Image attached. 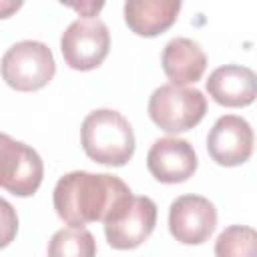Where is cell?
Wrapping results in <instances>:
<instances>
[{
	"mask_svg": "<svg viewBox=\"0 0 257 257\" xmlns=\"http://www.w3.org/2000/svg\"><path fill=\"white\" fill-rule=\"evenodd\" d=\"M48 257H96V241L84 227L60 229L48 241Z\"/></svg>",
	"mask_w": 257,
	"mask_h": 257,
	"instance_id": "5bb4252c",
	"label": "cell"
},
{
	"mask_svg": "<svg viewBox=\"0 0 257 257\" xmlns=\"http://www.w3.org/2000/svg\"><path fill=\"white\" fill-rule=\"evenodd\" d=\"M44 177L40 155L26 143L0 133V187L16 197H30Z\"/></svg>",
	"mask_w": 257,
	"mask_h": 257,
	"instance_id": "5b68a950",
	"label": "cell"
},
{
	"mask_svg": "<svg viewBox=\"0 0 257 257\" xmlns=\"http://www.w3.org/2000/svg\"><path fill=\"white\" fill-rule=\"evenodd\" d=\"M207 92L221 106H229V108L247 106L257 96V76L247 66L225 64L209 74Z\"/></svg>",
	"mask_w": 257,
	"mask_h": 257,
	"instance_id": "8fae6325",
	"label": "cell"
},
{
	"mask_svg": "<svg viewBox=\"0 0 257 257\" xmlns=\"http://www.w3.org/2000/svg\"><path fill=\"white\" fill-rule=\"evenodd\" d=\"M207 151L221 167H237L249 161L253 153V128L235 114L221 116L207 137Z\"/></svg>",
	"mask_w": 257,
	"mask_h": 257,
	"instance_id": "ba28073f",
	"label": "cell"
},
{
	"mask_svg": "<svg viewBox=\"0 0 257 257\" xmlns=\"http://www.w3.org/2000/svg\"><path fill=\"white\" fill-rule=\"evenodd\" d=\"M157 225V205L149 197H133L124 211L104 223V235L112 249H135L143 245Z\"/></svg>",
	"mask_w": 257,
	"mask_h": 257,
	"instance_id": "9c48e42d",
	"label": "cell"
},
{
	"mask_svg": "<svg viewBox=\"0 0 257 257\" xmlns=\"http://www.w3.org/2000/svg\"><path fill=\"white\" fill-rule=\"evenodd\" d=\"M215 257H257V233L247 225H231L215 241Z\"/></svg>",
	"mask_w": 257,
	"mask_h": 257,
	"instance_id": "9a60e30c",
	"label": "cell"
},
{
	"mask_svg": "<svg viewBox=\"0 0 257 257\" xmlns=\"http://www.w3.org/2000/svg\"><path fill=\"white\" fill-rule=\"evenodd\" d=\"M0 72L10 88L30 92L46 86L52 80L56 62L44 42L20 40L4 52L0 60Z\"/></svg>",
	"mask_w": 257,
	"mask_h": 257,
	"instance_id": "3957f363",
	"label": "cell"
},
{
	"mask_svg": "<svg viewBox=\"0 0 257 257\" xmlns=\"http://www.w3.org/2000/svg\"><path fill=\"white\" fill-rule=\"evenodd\" d=\"M179 10V0H131L124 2V22L135 34L153 38L175 24Z\"/></svg>",
	"mask_w": 257,
	"mask_h": 257,
	"instance_id": "4fadbf2b",
	"label": "cell"
},
{
	"mask_svg": "<svg viewBox=\"0 0 257 257\" xmlns=\"http://www.w3.org/2000/svg\"><path fill=\"white\" fill-rule=\"evenodd\" d=\"M18 233V215L14 207L0 197V249L8 247Z\"/></svg>",
	"mask_w": 257,
	"mask_h": 257,
	"instance_id": "2e32d148",
	"label": "cell"
},
{
	"mask_svg": "<svg viewBox=\"0 0 257 257\" xmlns=\"http://www.w3.org/2000/svg\"><path fill=\"white\" fill-rule=\"evenodd\" d=\"M149 173L167 185L183 183L197 171V155L185 139L165 137L153 143L147 155Z\"/></svg>",
	"mask_w": 257,
	"mask_h": 257,
	"instance_id": "30bf717a",
	"label": "cell"
},
{
	"mask_svg": "<svg viewBox=\"0 0 257 257\" xmlns=\"http://www.w3.org/2000/svg\"><path fill=\"white\" fill-rule=\"evenodd\" d=\"M133 191L114 175L72 171L58 179L52 203L58 217L70 227L116 219L133 199Z\"/></svg>",
	"mask_w": 257,
	"mask_h": 257,
	"instance_id": "6da1fadb",
	"label": "cell"
},
{
	"mask_svg": "<svg viewBox=\"0 0 257 257\" xmlns=\"http://www.w3.org/2000/svg\"><path fill=\"white\" fill-rule=\"evenodd\" d=\"M80 143L88 159L106 167H122L135 155V133L112 108L92 110L80 124Z\"/></svg>",
	"mask_w": 257,
	"mask_h": 257,
	"instance_id": "7a4b0ae2",
	"label": "cell"
},
{
	"mask_svg": "<svg viewBox=\"0 0 257 257\" xmlns=\"http://www.w3.org/2000/svg\"><path fill=\"white\" fill-rule=\"evenodd\" d=\"M110 48V34L98 18H78L60 36L64 62L74 70H92L102 64Z\"/></svg>",
	"mask_w": 257,
	"mask_h": 257,
	"instance_id": "8992f818",
	"label": "cell"
},
{
	"mask_svg": "<svg viewBox=\"0 0 257 257\" xmlns=\"http://www.w3.org/2000/svg\"><path fill=\"white\" fill-rule=\"evenodd\" d=\"M207 112V98L201 90L177 84L155 88L149 98L151 120L167 133H185L197 126Z\"/></svg>",
	"mask_w": 257,
	"mask_h": 257,
	"instance_id": "277c9868",
	"label": "cell"
},
{
	"mask_svg": "<svg viewBox=\"0 0 257 257\" xmlns=\"http://www.w3.org/2000/svg\"><path fill=\"white\" fill-rule=\"evenodd\" d=\"M22 6V2H14V0H0V18H8L10 14H14L18 8Z\"/></svg>",
	"mask_w": 257,
	"mask_h": 257,
	"instance_id": "e0dca14e",
	"label": "cell"
},
{
	"mask_svg": "<svg viewBox=\"0 0 257 257\" xmlns=\"http://www.w3.org/2000/svg\"><path fill=\"white\" fill-rule=\"evenodd\" d=\"M217 227L215 205L201 195H183L171 203L169 229L171 235L183 245L205 243Z\"/></svg>",
	"mask_w": 257,
	"mask_h": 257,
	"instance_id": "52a82bcc",
	"label": "cell"
},
{
	"mask_svg": "<svg viewBox=\"0 0 257 257\" xmlns=\"http://www.w3.org/2000/svg\"><path fill=\"white\" fill-rule=\"evenodd\" d=\"M161 64L171 84L183 86L201 80L207 68V54L201 44L191 38H173L163 50Z\"/></svg>",
	"mask_w": 257,
	"mask_h": 257,
	"instance_id": "7c38bea8",
	"label": "cell"
}]
</instances>
